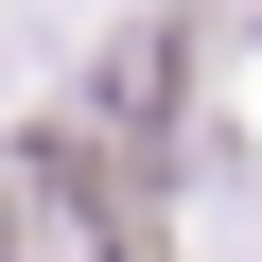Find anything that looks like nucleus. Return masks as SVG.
Wrapping results in <instances>:
<instances>
[{
  "label": "nucleus",
  "instance_id": "f257e3e1",
  "mask_svg": "<svg viewBox=\"0 0 262 262\" xmlns=\"http://www.w3.org/2000/svg\"><path fill=\"white\" fill-rule=\"evenodd\" d=\"M175 105H192V18H140V35L105 53V105H88V122L158 158V122H175Z\"/></svg>",
  "mask_w": 262,
  "mask_h": 262
},
{
  "label": "nucleus",
  "instance_id": "f03ea898",
  "mask_svg": "<svg viewBox=\"0 0 262 262\" xmlns=\"http://www.w3.org/2000/svg\"><path fill=\"white\" fill-rule=\"evenodd\" d=\"M0 262H53V227H35V175L0 158Z\"/></svg>",
  "mask_w": 262,
  "mask_h": 262
}]
</instances>
